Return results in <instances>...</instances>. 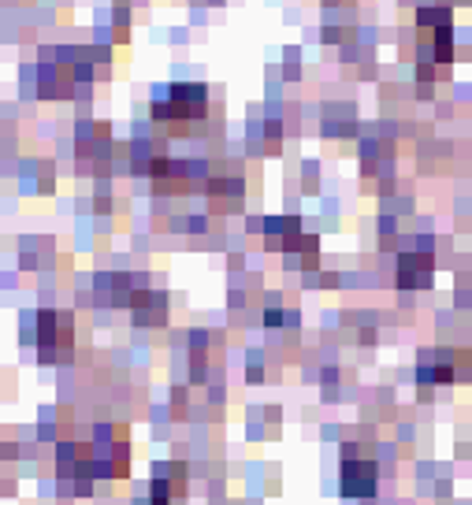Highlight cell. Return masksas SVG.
<instances>
[{"mask_svg": "<svg viewBox=\"0 0 472 505\" xmlns=\"http://www.w3.org/2000/svg\"><path fill=\"white\" fill-rule=\"evenodd\" d=\"M372 483H375L372 465H346V472H342V490L346 494H372Z\"/></svg>", "mask_w": 472, "mask_h": 505, "instance_id": "cell-1", "label": "cell"}]
</instances>
